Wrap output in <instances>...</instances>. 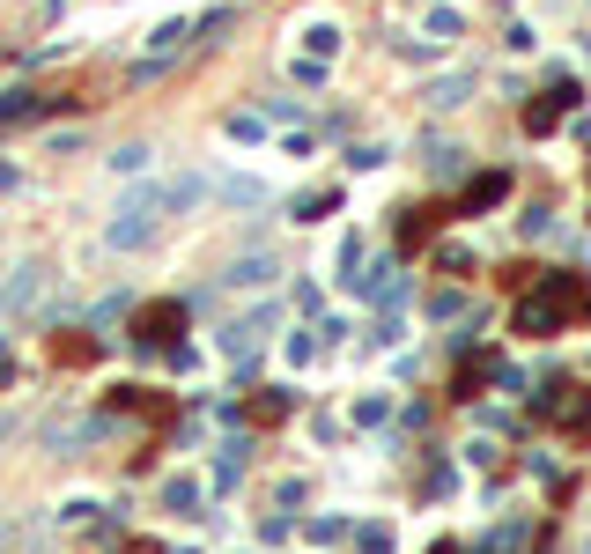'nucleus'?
Instances as JSON below:
<instances>
[{"instance_id":"1","label":"nucleus","mask_w":591,"mask_h":554,"mask_svg":"<svg viewBox=\"0 0 591 554\" xmlns=\"http://www.w3.org/2000/svg\"><path fill=\"white\" fill-rule=\"evenodd\" d=\"M170 215L163 207V185H133L119 200V215L104 222V252H141V244H156V222Z\"/></svg>"},{"instance_id":"2","label":"nucleus","mask_w":591,"mask_h":554,"mask_svg":"<svg viewBox=\"0 0 591 554\" xmlns=\"http://www.w3.org/2000/svg\"><path fill=\"white\" fill-rule=\"evenodd\" d=\"M274 326H281V303L266 296L259 311H244V318H230V326L215 333V355H222V362H252V355H259V340L274 333Z\"/></svg>"},{"instance_id":"3","label":"nucleus","mask_w":591,"mask_h":554,"mask_svg":"<svg viewBox=\"0 0 591 554\" xmlns=\"http://www.w3.org/2000/svg\"><path fill=\"white\" fill-rule=\"evenodd\" d=\"M274 281H281V259L274 252H244V259H230L215 274V289L222 296H252V289H274Z\"/></svg>"},{"instance_id":"4","label":"nucleus","mask_w":591,"mask_h":554,"mask_svg":"<svg viewBox=\"0 0 591 554\" xmlns=\"http://www.w3.org/2000/svg\"><path fill=\"white\" fill-rule=\"evenodd\" d=\"M133 333H141V348H170V340L185 333V303H148V311L133 318Z\"/></svg>"},{"instance_id":"5","label":"nucleus","mask_w":591,"mask_h":554,"mask_svg":"<svg viewBox=\"0 0 591 554\" xmlns=\"http://www.w3.org/2000/svg\"><path fill=\"white\" fill-rule=\"evenodd\" d=\"M503 200H510V178L503 170H481V178H466V193H459L451 215H488V207H503Z\"/></svg>"},{"instance_id":"6","label":"nucleus","mask_w":591,"mask_h":554,"mask_svg":"<svg viewBox=\"0 0 591 554\" xmlns=\"http://www.w3.org/2000/svg\"><path fill=\"white\" fill-rule=\"evenodd\" d=\"M466 97H473V74H466V67H451V74H436V82L422 89V104H429V111H459Z\"/></svg>"},{"instance_id":"7","label":"nucleus","mask_w":591,"mask_h":554,"mask_svg":"<svg viewBox=\"0 0 591 554\" xmlns=\"http://www.w3.org/2000/svg\"><path fill=\"white\" fill-rule=\"evenodd\" d=\"M326 215H340V185H303L289 200V222H326Z\"/></svg>"},{"instance_id":"8","label":"nucleus","mask_w":591,"mask_h":554,"mask_svg":"<svg viewBox=\"0 0 591 554\" xmlns=\"http://www.w3.org/2000/svg\"><path fill=\"white\" fill-rule=\"evenodd\" d=\"M429 178H436V185H459V178H473L466 148H459V141H429Z\"/></svg>"},{"instance_id":"9","label":"nucleus","mask_w":591,"mask_h":554,"mask_svg":"<svg viewBox=\"0 0 591 554\" xmlns=\"http://www.w3.org/2000/svg\"><path fill=\"white\" fill-rule=\"evenodd\" d=\"M45 289H52V266H45V259H30V266H15V281H8V303L23 311V303H37Z\"/></svg>"},{"instance_id":"10","label":"nucleus","mask_w":591,"mask_h":554,"mask_svg":"<svg viewBox=\"0 0 591 554\" xmlns=\"http://www.w3.org/2000/svg\"><path fill=\"white\" fill-rule=\"evenodd\" d=\"M207 193L230 200V207H266V185L259 178H207Z\"/></svg>"},{"instance_id":"11","label":"nucleus","mask_w":591,"mask_h":554,"mask_svg":"<svg viewBox=\"0 0 591 554\" xmlns=\"http://www.w3.org/2000/svg\"><path fill=\"white\" fill-rule=\"evenodd\" d=\"M296 37H303V52H311V60H326V52H340V23H333V15H311V23H303Z\"/></svg>"},{"instance_id":"12","label":"nucleus","mask_w":591,"mask_h":554,"mask_svg":"<svg viewBox=\"0 0 591 554\" xmlns=\"http://www.w3.org/2000/svg\"><path fill=\"white\" fill-rule=\"evenodd\" d=\"M422 37H436V45L451 52V45L466 37V15H459V8H429V15H422Z\"/></svg>"},{"instance_id":"13","label":"nucleus","mask_w":591,"mask_h":554,"mask_svg":"<svg viewBox=\"0 0 591 554\" xmlns=\"http://www.w3.org/2000/svg\"><path fill=\"white\" fill-rule=\"evenodd\" d=\"M163 510H178V518H200V481H193V473L163 481Z\"/></svg>"},{"instance_id":"14","label":"nucleus","mask_w":591,"mask_h":554,"mask_svg":"<svg viewBox=\"0 0 591 554\" xmlns=\"http://www.w3.org/2000/svg\"><path fill=\"white\" fill-rule=\"evenodd\" d=\"M385 52H399V60H414V67H429L444 45H436V37H407V30H392V37H385Z\"/></svg>"},{"instance_id":"15","label":"nucleus","mask_w":591,"mask_h":554,"mask_svg":"<svg viewBox=\"0 0 591 554\" xmlns=\"http://www.w3.org/2000/svg\"><path fill=\"white\" fill-rule=\"evenodd\" d=\"M230 23H237V8H207L200 23H193V45H222V37H230Z\"/></svg>"},{"instance_id":"16","label":"nucleus","mask_w":591,"mask_h":554,"mask_svg":"<svg viewBox=\"0 0 591 554\" xmlns=\"http://www.w3.org/2000/svg\"><path fill=\"white\" fill-rule=\"evenodd\" d=\"M104 163L119 170V178H133V170H148V163H156V148H148V141H126V148H111Z\"/></svg>"},{"instance_id":"17","label":"nucleus","mask_w":591,"mask_h":554,"mask_svg":"<svg viewBox=\"0 0 591 554\" xmlns=\"http://www.w3.org/2000/svg\"><path fill=\"white\" fill-rule=\"evenodd\" d=\"M30 111H45V97H30V89H0V126H8V119H30Z\"/></svg>"},{"instance_id":"18","label":"nucleus","mask_w":591,"mask_h":554,"mask_svg":"<svg viewBox=\"0 0 591 554\" xmlns=\"http://www.w3.org/2000/svg\"><path fill=\"white\" fill-rule=\"evenodd\" d=\"M436 229V207H407V215H399V244H422Z\"/></svg>"},{"instance_id":"19","label":"nucleus","mask_w":591,"mask_h":554,"mask_svg":"<svg viewBox=\"0 0 591 554\" xmlns=\"http://www.w3.org/2000/svg\"><path fill=\"white\" fill-rule=\"evenodd\" d=\"M222 126H230V133H237V141H266V133H274V126H266V119H259V111H237V119H222Z\"/></svg>"},{"instance_id":"20","label":"nucleus","mask_w":591,"mask_h":554,"mask_svg":"<svg viewBox=\"0 0 591 554\" xmlns=\"http://www.w3.org/2000/svg\"><path fill=\"white\" fill-rule=\"evenodd\" d=\"M429 311H436V318H466V289H436Z\"/></svg>"},{"instance_id":"21","label":"nucleus","mask_w":591,"mask_h":554,"mask_svg":"<svg viewBox=\"0 0 591 554\" xmlns=\"http://www.w3.org/2000/svg\"><path fill=\"white\" fill-rule=\"evenodd\" d=\"M303 532H311L318 547H333V540H348V518H311V525H303Z\"/></svg>"},{"instance_id":"22","label":"nucleus","mask_w":591,"mask_h":554,"mask_svg":"<svg viewBox=\"0 0 591 554\" xmlns=\"http://www.w3.org/2000/svg\"><path fill=\"white\" fill-rule=\"evenodd\" d=\"M385 156H392V148H377V141H355V148H348V170H377Z\"/></svg>"},{"instance_id":"23","label":"nucleus","mask_w":591,"mask_h":554,"mask_svg":"<svg viewBox=\"0 0 591 554\" xmlns=\"http://www.w3.org/2000/svg\"><path fill=\"white\" fill-rule=\"evenodd\" d=\"M532 45H540V30H532V23H503V52H532Z\"/></svg>"},{"instance_id":"24","label":"nucleus","mask_w":591,"mask_h":554,"mask_svg":"<svg viewBox=\"0 0 591 554\" xmlns=\"http://www.w3.org/2000/svg\"><path fill=\"white\" fill-rule=\"evenodd\" d=\"M385 414H392V399H385V392H370V399H355V422H362V429H370V422H385Z\"/></svg>"},{"instance_id":"25","label":"nucleus","mask_w":591,"mask_h":554,"mask_svg":"<svg viewBox=\"0 0 591 554\" xmlns=\"http://www.w3.org/2000/svg\"><path fill=\"white\" fill-rule=\"evenodd\" d=\"M281 414H289V392H281V385L259 392V422H281Z\"/></svg>"},{"instance_id":"26","label":"nucleus","mask_w":591,"mask_h":554,"mask_svg":"<svg viewBox=\"0 0 591 554\" xmlns=\"http://www.w3.org/2000/svg\"><path fill=\"white\" fill-rule=\"evenodd\" d=\"M436 266H444V274H451V281H459V274H466V266H473V259L459 252V244H444V252H436Z\"/></svg>"},{"instance_id":"27","label":"nucleus","mask_w":591,"mask_h":554,"mask_svg":"<svg viewBox=\"0 0 591 554\" xmlns=\"http://www.w3.org/2000/svg\"><path fill=\"white\" fill-rule=\"evenodd\" d=\"M362 554H392V532L385 525H362Z\"/></svg>"},{"instance_id":"28","label":"nucleus","mask_w":591,"mask_h":554,"mask_svg":"<svg viewBox=\"0 0 591 554\" xmlns=\"http://www.w3.org/2000/svg\"><path fill=\"white\" fill-rule=\"evenodd\" d=\"M289 74H296V82H303V89H318V82H326V60H296Z\"/></svg>"},{"instance_id":"29","label":"nucleus","mask_w":591,"mask_h":554,"mask_svg":"<svg viewBox=\"0 0 591 554\" xmlns=\"http://www.w3.org/2000/svg\"><path fill=\"white\" fill-rule=\"evenodd\" d=\"M8 436H15V422H8V414H0V444H8Z\"/></svg>"},{"instance_id":"30","label":"nucleus","mask_w":591,"mask_h":554,"mask_svg":"<svg viewBox=\"0 0 591 554\" xmlns=\"http://www.w3.org/2000/svg\"><path fill=\"white\" fill-rule=\"evenodd\" d=\"M399 8H422V0H399Z\"/></svg>"},{"instance_id":"31","label":"nucleus","mask_w":591,"mask_h":554,"mask_svg":"<svg viewBox=\"0 0 591 554\" xmlns=\"http://www.w3.org/2000/svg\"><path fill=\"white\" fill-rule=\"evenodd\" d=\"M584 60H591V37H584Z\"/></svg>"}]
</instances>
